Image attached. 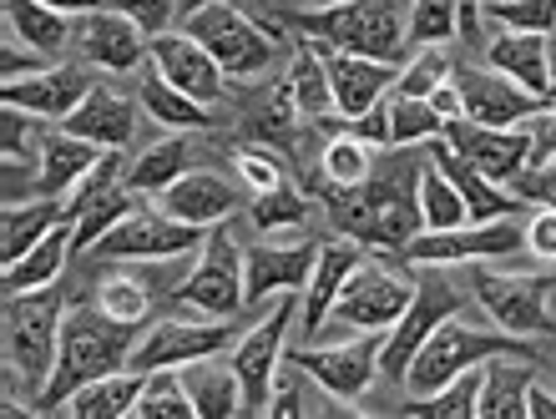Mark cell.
<instances>
[{"label": "cell", "mask_w": 556, "mask_h": 419, "mask_svg": "<svg viewBox=\"0 0 556 419\" xmlns=\"http://www.w3.org/2000/svg\"><path fill=\"white\" fill-rule=\"evenodd\" d=\"M137 348V323H117L102 304L97 308H72L66 323H61V354H56V374L41 390L36 409H61L81 384L112 374V369H127Z\"/></svg>", "instance_id": "obj_1"}, {"label": "cell", "mask_w": 556, "mask_h": 419, "mask_svg": "<svg viewBox=\"0 0 556 419\" xmlns=\"http://www.w3.org/2000/svg\"><path fill=\"white\" fill-rule=\"evenodd\" d=\"M324 198H329V217H334L339 228L369 247H384V253H400L415 232H425L420 173L369 177L359 188H334V182H329Z\"/></svg>", "instance_id": "obj_2"}, {"label": "cell", "mask_w": 556, "mask_h": 419, "mask_svg": "<svg viewBox=\"0 0 556 419\" xmlns=\"http://www.w3.org/2000/svg\"><path fill=\"white\" fill-rule=\"evenodd\" d=\"M496 354H521V359H536L516 333H506L496 323H481V318H466V314H451L445 323H440L430 339H425V348L410 359V369H405V390L415 394H435L440 384H451L455 374H466V369H476V364L496 359Z\"/></svg>", "instance_id": "obj_3"}, {"label": "cell", "mask_w": 556, "mask_h": 419, "mask_svg": "<svg viewBox=\"0 0 556 419\" xmlns=\"http://www.w3.org/2000/svg\"><path fill=\"white\" fill-rule=\"evenodd\" d=\"M405 21H410V0H344L329 11L293 15V26L308 36H319L350 56L390 61V66L405 56Z\"/></svg>", "instance_id": "obj_4"}, {"label": "cell", "mask_w": 556, "mask_h": 419, "mask_svg": "<svg viewBox=\"0 0 556 419\" xmlns=\"http://www.w3.org/2000/svg\"><path fill=\"white\" fill-rule=\"evenodd\" d=\"M61 323H66V304L56 289L11 293V304H5V364L30 390V399H41V390L56 374Z\"/></svg>", "instance_id": "obj_5"}, {"label": "cell", "mask_w": 556, "mask_h": 419, "mask_svg": "<svg viewBox=\"0 0 556 419\" xmlns=\"http://www.w3.org/2000/svg\"><path fill=\"white\" fill-rule=\"evenodd\" d=\"M192 41L223 66V76H258L274 66V26H258L233 0H203L182 21Z\"/></svg>", "instance_id": "obj_6"}, {"label": "cell", "mask_w": 556, "mask_h": 419, "mask_svg": "<svg viewBox=\"0 0 556 419\" xmlns=\"http://www.w3.org/2000/svg\"><path fill=\"white\" fill-rule=\"evenodd\" d=\"M476 304L491 314L516 339H536L556 333V274H496V268H476L470 278Z\"/></svg>", "instance_id": "obj_7"}, {"label": "cell", "mask_w": 556, "mask_h": 419, "mask_svg": "<svg viewBox=\"0 0 556 419\" xmlns=\"http://www.w3.org/2000/svg\"><path fill=\"white\" fill-rule=\"evenodd\" d=\"M460 308H466V299H460V289H455V283H445L440 274L420 278V283H415L410 308L395 318V329L384 333L380 374H384V379H400V384H405V369H410V359L425 348V339H430V333H435L451 314H460Z\"/></svg>", "instance_id": "obj_8"}, {"label": "cell", "mask_w": 556, "mask_h": 419, "mask_svg": "<svg viewBox=\"0 0 556 419\" xmlns=\"http://www.w3.org/2000/svg\"><path fill=\"white\" fill-rule=\"evenodd\" d=\"M410 299H415V283H405L400 274L365 258L344 278V289L334 293L324 323H334V329H390L410 308Z\"/></svg>", "instance_id": "obj_9"}, {"label": "cell", "mask_w": 556, "mask_h": 419, "mask_svg": "<svg viewBox=\"0 0 556 419\" xmlns=\"http://www.w3.org/2000/svg\"><path fill=\"white\" fill-rule=\"evenodd\" d=\"M233 329H228V318H162L152 329L137 339L132 359L127 369L137 374H152V369H177V364H192V359H218L223 348H228Z\"/></svg>", "instance_id": "obj_10"}, {"label": "cell", "mask_w": 556, "mask_h": 419, "mask_svg": "<svg viewBox=\"0 0 556 419\" xmlns=\"http://www.w3.org/2000/svg\"><path fill=\"white\" fill-rule=\"evenodd\" d=\"M516 247H527V228L516 217H491L476 228H451V232H415L400 247L405 263H476V258H511Z\"/></svg>", "instance_id": "obj_11"}, {"label": "cell", "mask_w": 556, "mask_h": 419, "mask_svg": "<svg viewBox=\"0 0 556 419\" xmlns=\"http://www.w3.org/2000/svg\"><path fill=\"white\" fill-rule=\"evenodd\" d=\"M177 304L203 318H233L238 308L249 304V293H243V258H238L233 232H213L203 243V263L177 289Z\"/></svg>", "instance_id": "obj_12"}, {"label": "cell", "mask_w": 556, "mask_h": 419, "mask_svg": "<svg viewBox=\"0 0 556 419\" xmlns=\"http://www.w3.org/2000/svg\"><path fill=\"white\" fill-rule=\"evenodd\" d=\"M380 348H384V333L380 329H365L359 339L350 344H334V348H293L289 359L304 369L324 394H334L339 405H350L359 394L369 390V379L380 374Z\"/></svg>", "instance_id": "obj_13"}, {"label": "cell", "mask_w": 556, "mask_h": 419, "mask_svg": "<svg viewBox=\"0 0 556 419\" xmlns=\"http://www.w3.org/2000/svg\"><path fill=\"white\" fill-rule=\"evenodd\" d=\"M445 142L460 152V157L476 167L481 177H491V182H516V177L531 167V127L521 122V127H476L470 116H455V122H445V131H440Z\"/></svg>", "instance_id": "obj_14"}, {"label": "cell", "mask_w": 556, "mask_h": 419, "mask_svg": "<svg viewBox=\"0 0 556 419\" xmlns=\"http://www.w3.org/2000/svg\"><path fill=\"white\" fill-rule=\"evenodd\" d=\"M293 314H299V293H278L274 318H264L258 329H249V339L233 348V369L243 379V405L249 415H268V394H274V374L283 364V333H289Z\"/></svg>", "instance_id": "obj_15"}, {"label": "cell", "mask_w": 556, "mask_h": 419, "mask_svg": "<svg viewBox=\"0 0 556 419\" xmlns=\"http://www.w3.org/2000/svg\"><path fill=\"white\" fill-rule=\"evenodd\" d=\"M72 51L91 66H102V72H132V66H142V56H152L147 30L112 5L72 15Z\"/></svg>", "instance_id": "obj_16"}, {"label": "cell", "mask_w": 556, "mask_h": 419, "mask_svg": "<svg viewBox=\"0 0 556 419\" xmlns=\"http://www.w3.org/2000/svg\"><path fill=\"white\" fill-rule=\"evenodd\" d=\"M455 87H460V102H466V116L476 127H521V122H536L542 112H552L546 97H531L527 87H516L511 76L501 72H455L451 76Z\"/></svg>", "instance_id": "obj_17"}, {"label": "cell", "mask_w": 556, "mask_h": 419, "mask_svg": "<svg viewBox=\"0 0 556 419\" xmlns=\"http://www.w3.org/2000/svg\"><path fill=\"white\" fill-rule=\"evenodd\" d=\"M203 232L207 228H192V223L162 213V207L157 213H152V207H137L132 217H122L117 228L97 243V253H106V258H177V253H188V247L203 243Z\"/></svg>", "instance_id": "obj_18"}, {"label": "cell", "mask_w": 556, "mask_h": 419, "mask_svg": "<svg viewBox=\"0 0 556 419\" xmlns=\"http://www.w3.org/2000/svg\"><path fill=\"white\" fill-rule=\"evenodd\" d=\"M319 51L324 72H329V91H334V112L344 122L354 116H365L369 106L384 102V91L395 87V66L390 61H369V56H350V51H339L329 41H314Z\"/></svg>", "instance_id": "obj_19"}, {"label": "cell", "mask_w": 556, "mask_h": 419, "mask_svg": "<svg viewBox=\"0 0 556 419\" xmlns=\"http://www.w3.org/2000/svg\"><path fill=\"white\" fill-rule=\"evenodd\" d=\"M319 247L314 243H258L243 258V293L249 304H264L274 293H304L308 274H314Z\"/></svg>", "instance_id": "obj_20"}, {"label": "cell", "mask_w": 556, "mask_h": 419, "mask_svg": "<svg viewBox=\"0 0 556 419\" xmlns=\"http://www.w3.org/2000/svg\"><path fill=\"white\" fill-rule=\"evenodd\" d=\"M152 66H157L177 91H188L192 102L213 106L223 97V66L192 41L188 30H162V36H152Z\"/></svg>", "instance_id": "obj_21"}, {"label": "cell", "mask_w": 556, "mask_h": 419, "mask_svg": "<svg viewBox=\"0 0 556 419\" xmlns=\"http://www.w3.org/2000/svg\"><path fill=\"white\" fill-rule=\"evenodd\" d=\"M87 97L91 81L76 66H46V72L21 76V81H0V102L5 106H21L30 116H51V122H66Z\"/></svg>", "instance_id": "obj_22"}, {"label": "cell", "mask_w": 556, "mask_h": 419, "mask_svg": "<svg viewBox=\"0 0 556 419\" xmlns=\"http://www.w3.org/2000/svg\"><path fill=\"white\" fill-rule=\"evenodd\" d=\"M485 61L491 72L511 76L516 87H527L531 97H546L552 102L556 87H552V41L542 30H511L501 26L491 41H485Z\"/></svg>", "instance_id": "obj_23"}, {"label": "cell", "mask_w": 556, "mask_h": 419, "mask_svg": "<svg viewBox=\"0 0 556 419\" xmlns=\"http://www.w3.org/2000/svg\"><path fill=\"white\" fill-rule=\"evenodd\" d=\"M66 131L81 142H97L102 152H122L137 131V106L127 97H117L112 87H91V97L66 116Z\"/></svg>", "instance_id": "obj_24"}, {"label": "cell", "mask_w": 556, "mask_h": 419, "mask_svg": "<svg viewBox=\"0 0 556 419\" xmlns=\"http://www.w3.org/2000/svg\"><path fill=\"white\" fill-rule=\"evenodd\" d=\"M97 162H102V147L97 142H81V137H72V131H46L36 192H41V198H72V192L91 177Z\"/></svg>", "instance_id": "obj_25"}, {"label": "cell", "mask_w": 556, "mask_h": 419, "mask_svg": "<svg viewBox=\"0 0 556 419\" xmlns=\"http://www.w3.org/2000/svg\"><path fill=\"white\" fill-rule=\"evenodd\" d=\"M233 207H238L233 188L213 173H182L173 188L162 192V213L182 217V223H192V228H218Z\"/></svg>", "instance_id": "obj_26"}, {"label": "cell", "mask_w": 556, "mask_h": 419, "mask_svg": "<svg viewBox=\"0 0 556 419\" xmlns=\"http://www.w3.org/2000/svg\"><path fill=\"white\" fill-rule=\"evenodd\" d=\"M365 263V247L359 238H339V243H324L319 258H314V283L304 289V329H324V318H329V304H334V293L344 289V278L354 274Z\"/></svg>", "instance_id": "obj_27"}, {"label": "cell", "mask_w": 556, "mask_h": 419, "mask_svg": "<svg viewBox=\"0 0 556 419\" xmlns=\"http://www.w3.org/2000/svg\"><path fill=\"white\" fill-rule=\"evenodd\" d=\"M76 217V213H72ZM72 217H61L56 228L46 232L41 243L30 247L26 258L5 263V274H0V289H5V299L11 293H36V289H51L61 278V268H66V247H72Z\"/></svg>", "instance_id": "obj_28"}, {"label": "cell", "mask_w": 556, "mask_h": 419, "mask_svg": "<svg viewBox=\"0 0 556 419\" xmlns=\"http://www.w3.org/2000/svg\"><path fill=\"white\" fill-rule=\"evenodd\" d=\"M430 157H435V167L455 182V192L466 198V207H470V217H476V223H491V217H511L516 213L511 192H501V182H491V177L476 173V167H470V162L460 157L445 137H435V152H430Z\"/></svg>", "instance_id": "obj_29"}, {"label": "cell", "mask_w": 556, "mask_h": 419, "mask_svg": "<svg viewBox=\"0 0 556 419\" xmlns=\"http://www.w3.org/2000/svg\"><path fill=\"white\" fill-rule=\"evenodd\" d=\"M531 374H536V359H521V354H496L485 359V384H481V419H521L527 415V390Z\"/></svg>", "instance_id": "obj_30"}, {"label": "cell", "mask_w": 556, "mask_h": 419, "mask_svg": "<svg viewBox=\"0 0 556 419\" xmlns=\"http://www.w3.org/2000/svg\"><path fill=\"white\" fill-rule=\"evenodd\" d=\"M182 384H188L192 409H198L203 419L249 415V405H243V379H238L233 364L192 359V364H182Z\"/></svg>", "instance_id": "obj_31"}, {"label": "cell", "mask_w": 556, "mask_h": 419, "mask_svg": "<svg viewBox=\"0 0 556 419\" xmlns=\"http://www.w3.org/2000/svg\"><path fill=\"white\" fill-rule=\"evenodd\" d=\"M142 384H147V374H137V369H112V374L81 384V390L66 399V415L72 419H122V415H132Z\"/></svg>", "instance_id": "obj_32"}, {"label": "cell", "mask_w": 556, "mask_h": 419, "mask_svg": "<svg viewBox=\"0 0 556 419\" xmlns=\"http://www.w3.org/2000/svg\"><path fill=\"white\" fill-rule=\"evenodd\" d=\"M5 30H15L41 56H56L72 46V15L51 11L41 0H5Z\"/></svg>", "instance_id": "obj_33"}, {"label": "cell", "mask_w": 556, "mask_h": 419, "mask_svg": "<svg viewBox=\"0 0 556 419\" xmlns=\"http://www.w3.org/2000/svg\"><path fill=\"white\" fill-rule=\"evenodd\" d=\"M137 102H142V112L157 122V127L167 131H192V127H207V106L192 102L188 91H177L167 76L152 66V72L137 81Z\"/></svg>", "instance_id": "obj_34"}, {"label": "cell", "mask_w": 556, "mask_h": 419, "mask_svg": "<svg viewBox=\"0 0 556 419\" xmlns=\"http://www.w3.org/2000/svg\"><path fill=\"white\" fill-rule=\"evenodd\" d=\"M61 217H72V207H61L56 198H36V203L26 207H5V223H0V258L15 263V258H26L30 247L41 243L46 232L56 228Z\"/></svg>", "instance_id": "obj_35"}, {"label": "cell", "mask_w": 556, "mask_h": 419, "mask_svg": "<svg viewBox=\"0 0 556 419\" xmlns=\"http://www.w3.org/2000/svg\"><path fill=\"white\" fill-rule=\"evenodd\" d=\"M481 384H485V364H476L466 374H455L451 384H440L435 394H415L410 405L395 409V415H405V419H476Z\"/></svg>", "instance_id": "obj_36"}, {"label": "cell", "mask_w": 556, "mask_h": 419, "mask_svg": "<svg viewBox=\"0 0 556 419\" xmlns=\"http://www.w3.org/2000/svg\"><path fill=\"white\" fill-rule=\"evenodd\" d=\"M283 102L293 106V116H324L334 106V91H329V72H324L319 51L314 41L299 46V56H293V72L283 81Z\"/></svg>", "instance_id": "obj_37"}, {"label": "cell", "mask_w": 556, "mask_h": 419, "mask_svg": "<svg viewBox=\"0 0 556 419\" xmlns=\"http://www.w3.org/2000/svg\"><path fill=\"white\" fill-rule=\"evenodd\" d=\"M137 213V192L132 188H102L97 198L76 207V232H72V247H97L106 232L117 228L122 217Z\"/></svg>", "instance_id": "obj_38"}, {"label": "cell", "mask_w": 556, "mask_h": 419, "mask_svg": "<svg viewBox=\"0 0 556 419\" xmlns=\"http://www.w3.org/2000/svg\"><path fill=\"white\" fill-rule=\"evenodd\" d=\"M182 173H192L188 167V142H182V137H162L157 147H147L142 157L127 167V188L132 192H157L162 198Z\"/></svg>", "instance_id": "obj_39"}, {"label": "cell", "mask_w": 556, "mask_h": 419, "mask_svg": "<svg viewBox=\"0 0 556 419\" xmlns=\"http://www.w3.org/2000/svg\"><path fill=\"white\" fill-rule=\"evenodd\" d=\"M308 374L299 369V364L283 354V364H278V374H274V394H268V415H344V409H334L339 399L334 394H308L304 390Z\"/></svg>", "instance_id": "obj_40"}, {"label": "cell", "mask_w": 556, "mask_h": 419, "mask_svg": "<svg viewBox=\"0 0 556 419\" xmlns=\"http://www.w3.org/2000/svg\"><path fill=\"white\" fill-rule=\"evenodd\" d=\"M420 217L430 232H451V228H466L470 223V207L466 198L455 192V182L440 173L435 162L420 173Z\"/></svg>", "instance_id": "obj_41"}, {"label": "cell", "mask_w": 556, "mask_h": 419, "mask_svg": "<svg viewBox=\"0 0 556 419\" xmlns=\"http://www.w3.org/2000/svg\"><path fill=\"white\" fill-rule=\"evenodd\" d=\"M390 106V147H415V142H435L440 131H445V116L435 112V102H425V97H400Z\"/></svg>", "instance_id": "obj_42"}, {"label": "cell", "mask_w": 556, "mask_h": 419, "mask_svg": "<svg viewBox=\"0 0 556 419\" xmlns=\"http://www.w3.org/2000/svg\"><path fill=\"white\" fill-rule=\"evenodd\" d=\"M451 36H460V11H455V0H410L405 46L425 51V46H445Z\"/></svg>", "instance_id": "obj_43"}, {"label": "cell", "mask_w": 556, "mask_h": 419, "mask_svg": "<svg viewBox=\"0 0 556 419\" xmlns=\"http://www.w3.org/2000/svg\"><path fill=\"white\" fill-rule=\"evenodd\" d=\"M137 419H192L198 409H192V394L188 384H182V374H147L142 394H137V405H132Z\"/></svg>", "instance_id": "obj_44"}, {"label": "cell", "mask_w": 556, "mask_h": 419, "mask_svg": "<svg viewBox=\"0 0 556 419\" xmlns=\"http://www.w3.org/2000/svg\"><path fill=\"white\" fill-rule=\"evenodd\" d=\"M455 76V66H451V56L440 51V46H425V51H415V61L405 66V72L395 76V87H400V97H435V87H445Z\"/></svg>", "instance_id": "obj_45"}, {"label": "cell", "mask_w": 556, "mask_h": 419, "mask_svg": "<svg viewBox=\"0 0 556 419\" xmlns=\"http://www.w3.org/2000/svg\"><path fill=\"white\" fill-rule=\"evenodd\" d=\"M324 173H329L334 188H359V182H369V147L359 142V137H350V131H339L334 142L324 147Z\"/></svg>", "instance_id": "obj_46"}, {"label": "cell", "mask_w": 556, "mask_h": 419, "mask_svg": "<svg viewBox=\"0 0 556 419\" xmlns=\"http://www.w3.org/2000/svg\"><path fill=\"white\" fill-rule=\"evenodd\" d=\"M97 304L117 318V323H137V329H142L147 314H152L147 283H137V278H106L102 289H97Z\"/></svg>", "instance_id": "obj_47"}, {"label": "cell", "mask_w": 556, "mask_h": 419, "mask_svg": "<svg viewBox=\"0 0 556 419\" xmlns=\"http://www.w3.org/2000/svg\"><path fill=\"white\" fill-rule=\"evenodd\" d=\"M485 21L511 26V30H542V36H552L556 0H491V5H485Z\"/></svg>", "instance_id": "obj_48"}, {"label": "cell", "mask_w": 556, "mask_h": 419, "mask_svg": "<svg viewBox=\"0 0 556 419\" xmlns=\"http://www.w3.org/2000/svg\"><path fill=\"white\" fill-rule=\"evenodd\" d=\"M308 217V198L293 182H283V188H274V192H258L253 198V223L258 228H293V223H304Z\"/></svg>", "instance_id": "obj_49"}, {"label": "cell", "mask_w": 556, "mask_h": 419, "mask_svg": "<svg viewBox=\"0 0 556 419\" xmlns=\"http://www.w3.org/2000/svg\"><path fill=\"white\" fill-rule=\"evenodd\" d=\"M233 167H238V177L253 188V198L258 192H274V188H283L289 182V173H283V157H274V152H264V147H243L233 157Z\"/></svg>", "instance_id": "obj_50"}, {"label": "cell", "mask_w": 556, "mask_h": 419, "mask_svg": "<svg viewBox=\"0 0 556 419\" xmlns=\"http://www.w3.org/2000/svg\"><path fill=\"white\" fill-rule=\"evenodd\" d=\"M102 5L122 11L127 21H137L147 36H162V30H167V21H173V0H102Z\"/></svg>", "instance_id": "obj_51"}, {"label": "cell", "mask_w": 556, "mask_h": 419, "mask_svg": "<svg viewBox=\"0 0 556 419\" xmlns=\"http://www.w3.org/2000/svg\"><path fill=\"white\" fill-rule=\"evenodd\" d=\"M30 72H46L41 66V51H30L15 30H5V51H0V81H21Z\"/></svg>", "instance_id": "obj_52"}, {"label": "cell", "mask_w": 556, "mask_h": 419, "mask_svg": "<svg viewBox=\"0 0 556 419\" xmlns=\"http://www.w3.org/2000/svg\"><path fill=\"white\" fill-rule=\"evenodd\" d=\"M339 127L350 131V137H359L365 147H380V142H390V106H369L365 116H354V122H339Z\"/></svg>", "instance_id": "obj_53"}, {"label": "cell", "mask_w": 556, "mask_h": 419, "mask_svg": "<svg viewBox=\"0 0 556 419\" xmlns=\"http://www.w3.org/2000/svg\"><path fill=\"white\" fill-rule=\"evenodd\" d=\"M527 247L536 253V258L556 263V207H552V203H546L542 213L527 223Z\"/></svg>", "instance_id": "obj_54"}, {"label": "cell", "mask_w": 556, "mask_h": 419, "mask_svg": "<svg viewBox=\"0 0 556 419\" xmlns=\"http://www.w3.org/2000/svg\"><path fill=\"white\" fill-rule=\"evenodd\" d=\"M516 188L531 192V198H546V203L556 207V162H546V167H527V173L516 177Z\"/></svg>", "instance_id": "obj_55"}, {"label": "cell", "mask_w": 556, "mask_h": 419, "mask_svg": "<svg viewBox=\"0 0 556 419\" xmlns=\"http://www.w3.org/2000/svg\"><path fill=\"white\" fill-rule=\"evenodd\" d=\"M455 11H460V41L476 46V36H481V21H485V0H455Z\"/></svg>", "instance_id": "obj_56"}, {"label": "cell", "mask_w": 556, "mask_h": 419, "mask_svg": "<svg viewBox=\"0 0 556 419\" xmlns=\"http://www.w3.org/2000/svg\"><path fill=\"white\" fill-rule=\"evenodd\" d=\"M527 419H556V394L542 390L536 379H531V390H527Z\"/></svg>", "instance_id": "obj_57"}, {"label": "cell", "mask_w": 556, "mask_h": 419, "mask_svg": "<svg viewBox=\"0 0 556 419\" xmlns=\"http://www.w3.org/2000/svg\"><path fill=\"white\" fill-rule=\"evenodd\" d=\"M430 102H435V112L445 116V122H455V116H466V102H460V87H455V81L435 87V97H430Z\"/></svg>", "instance_id": "obj_58"}, {"label": "cell", "mask_w": 556, "mask_h": 419, "mask_svg": "<svg viewBox=\"0 0 556 419\" xmlns=\"http://www.w3.org/2000/svg\"><path fill=\"white\" fill-rule=\"evenodd\" d=\"M41 5H51V11H61V15H87V11H97L102 0H41Z\"/></svg>", "instance_id": "obj_59"}, {"label": "cell", "mask_w": 556, "mask_h": 419, "mask_svg": "<svg viewBox=\"0 0 556 419\" xmlns=\"http://www.w3.org/2000/svg\"><path fill=\"white\" fill-rule=\"evenodd\" d=\"M314 11H329V5H344V0H308Z\"/></svg>", "instance_id": "obj_60"}, {"label": "cell", "mask_w": 556, "mask_h": 419, "mask_svg": "<svg viewBox=\"0 0 556 419\" xmlns=\"http://www.w3.org/2000/svg\"><path fill=\"white\" fill-rule=\"evenodd\" d=\"M552 87H556V46H552Z\"/></svg>", "instance_id": "obj_61"}, {"label": "cell", "mask_w": 556, "mask_h": 419, "mask_svg": "<svg viewBox=\"0 0 556 419\" xmlns=\"http://www.w3.org/2000/svg\"><path fill=\"white\" fill-rule=\"evenodd\" d=\"M192 5H203V0H192Z\"/></svg>", "instance_id": "obj_62"}, {"label": "cell", "mask_w": 556, "mask_h": 419, "mask_svg": "<svg viewBox=\"0 0 556 419\" xmlns=\"http://www.w3.org/2000/svg\"><path fill=\"white\" fill-rule=\"evenodd\" d=\"M485 5H491V0H485Z\"/></svg>", "instance_id": "obj_63"}]
</instances>
